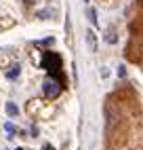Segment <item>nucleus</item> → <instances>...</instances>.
Returning a JSON list of instances; mask_svg holds the SVG:
<instances>
[{
    "instance_id": "nucleus-4",
    "label": "nucleus",
    "mask_w": 143,
    "mask_h": 150,
    "mask_svg": "<svg viewBox=\"0 0 143 150\" xmlns=\"http://www.w3.org/2000/svg\"><path fill=\"white\" fill-rule=\"evenodd\" d=\"M105 42H107V45H116V42H118V34H116V28H114V25H109V28L105 30Z\"/></svg>"
},
{
    "instance_id": "nucleus-12",
    "label": "nucleus",
    "mask_w": 143,
    "mask_h": 150,
    "mask_svg": "<svg viewBox=\"0 0 143 150\" xmlns=\"http://www.w3.org/2000/svg\"><path fill=\"white\" fill-rule=\"evenodd\" d=\"M17 150H21V148H17Z\"/></svg>"
},
{
    "instance_id": "nucleus-11",
    "label": "nucleus",
    "mask_w": 143,
    "mask_h": 150,
    "mask_svg": "<svg viewBox=\"0 0 143 150\" xmlns=\"http://www.w3.org/2000/svg\"><path fill=\"white\" fill-rule=\"evenodd\" d=\"M84 2H88V0H84Z\"/></svg>"
},
{
    "instance_id": "nucleus-9",
    "label": "nucleus",
    "mask_w": 143,
    "mask_h": 150,
    "mask_svg": "<svg viewBox=\"0 0 143 150\" xmlns=\"http://www.w3.org/2000/svg\"><path fill=\"white\" fill-rule=\"evenodd\" d=\"M4 129H6V133H15V125H13V123H6Z\"/></svg>"
},
{
    "instance_id": "nucleus-7",
    "label": "nucleus",
    "mask_w": 143,
    "mask_h": 150,
    "mask_svg": "<svg viewBox=\"0 0 143 150\" xmlns=\"http://www.w3.org/2000/svg\"><path fill=\"white\" fill-rule=\"evenodd\" d=\"M6 114L11 116V118H13V116H17V114H19V108H17L13 102H8V104H6Z\"/></svg>"
},
{
    "instance_id": "nucleus-6",
    "label": "nucleus",
    "mask_w": 143,
    "mask_h": 150,
    "mask_svg": "<svg viewBox=\"0 0 143 150\" xmlns=\"http://www.w3.org/2000/svg\"><path fill=\"white\" fill-rule=\"evenodd\" d=\"M19 74H21V68H19V66H13V68L6 72V78H8V81H15Z\"/></svg>"
},
{
    "instance_id": "nucleus-10",
    "label": "nucleus",
    "mask_w": 143,
    "mask_h": 150,
    "mask_svg": "<svg viewBox=\"0 0 143 150\" xmlns=\"http://www.w3.org/2000/svg\"><path fill=\"white\" fill-rule=\"evenodd\" d=\"M42 150H55V148H53V146H48V144H46V146H44Z\"/></svg>"
},
{
    "instance_id": "nucleus-1",
    "label": "nucleus",
    "mask_w": 143,
    "mask_h": 150,
    "mask_svg": "<svg viewBox=\"0 0 143 150\" xmlns=\"http://www.w3.org/2000/svg\"><path fill=\"white\" fill-rule=\"evenodd\" d=\"M42 68H46L48 72H50V78H53V81H57L61 87L65 85V78H63V72H61V57L57 55V53H53V51H46L44 55H42Z\"/></svg>"
},
{
    "instance_id": "nucleus-2",
    "label": "nucleus",
    "mask_w": 143,
    "mask_h": 150,
    "mask_svg": "<svg viewBox=\"0 0 143 150\" xmlns=\"http://www.w3.org/2000/svg\"><path fill=\"white\" fill-rule=\"evenodd\" d=\"M42 89H44V95H46L48 99H55V97H59V93L63 91V87H61L57 81H53V78H50V81H46Z\"/></svg>"
},
{
    "instance_id": "nucleus-8",
    "label": "nucleus",
    "mask_w": 143,
    "mask_h": 150,
    "mask_svg": "<svg viewBox=\"0 0 143 150\" xmlns=\"http://www.w3.org/2000/svg\"><path fill=\"white\" fill-rule=\"evenodd\" d=\"M36 45H40V47H50V45H55V38H46V40H40V42H36Z\"/></svg>"
},
{
    "instance_id": "nucleus-3",
    "label": "nucleus",
    "mask_w": 143,
    "mask_h": 150,
    "mask_svg": "<svg viewBox=\"0 0 143 150\" xmlns=\"http://www.w3.org/2000/svg\"><path fill=\"white\" fill-rule=\"evenodd\" d=\"M86 42H88V51L95 53L97 51V34L93 32V30H88V32H86Z\"/></svg>"
},
{
    "instance_id": "nucleus-5",
    "label": "nucleus",
    "mask_w": 143,
    "mask_h": 150,
    "mask_svg": "<svg viewBox=\"0 0 143 150\" xmlns=\"http://www.w3.org/2000/svg\"><path fill=\"white\" fill-rule=\"evenodd\" d=\"M86 15H88V19H90V23H93V25L97 28V25H99V19H97V11H95L93 6H88V8H86Z\"/></svg>"
}]
</instances>
